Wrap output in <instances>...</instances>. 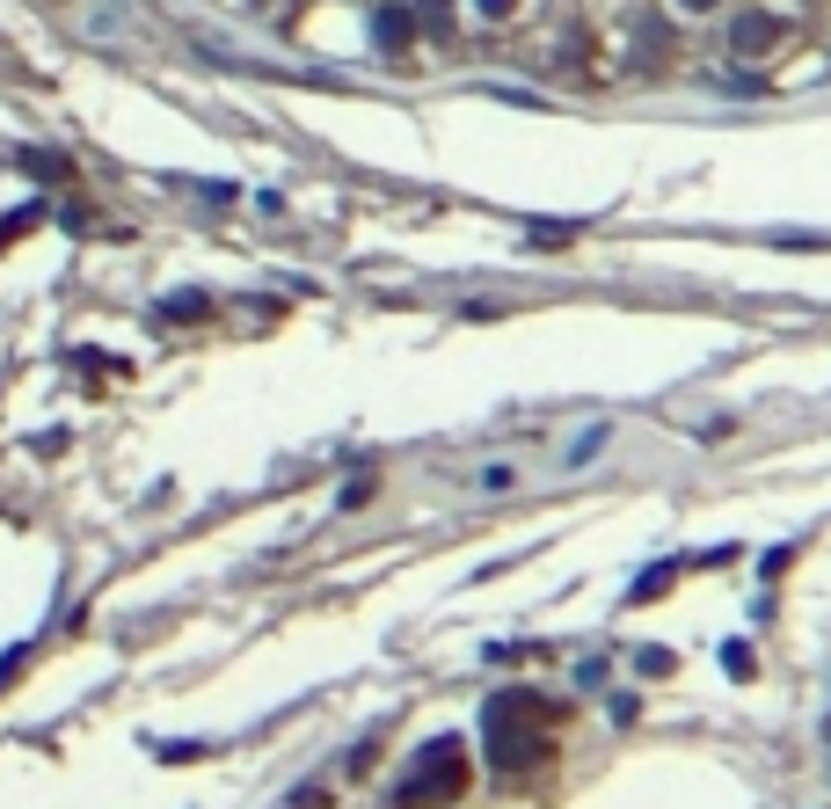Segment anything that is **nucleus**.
<instances>
[{
	"label": "nucleus",
	"mask_w": 831,
	"mask_h": 809,
	"mask_svg": "<svg viewBox=\"0 0 831 809\" xmlns=\"http://www.w3.org/2000/svg\"><path fill=\"white\" fill-rule=\"evenodd\" d=\"M606 445H612V423H584V431H576V445L562 452V466L576 474V466H591L598 452H606Z\"/></svg>",
	"instance_id": "nucleus-1"
}]
</instances>
